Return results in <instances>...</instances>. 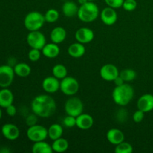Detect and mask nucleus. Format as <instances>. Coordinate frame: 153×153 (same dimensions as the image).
<instances>
[{"label": "nucleus", "instance_id": "obj_1", "mask_svg": "<svg viewBox=\"0 0 153 153\" xmlns=\"http://www.w3.org/2000/svg\"><path fill=\"white\" fill-rule=\"evenodd\" d=\"M32 113L38 117L49 118L56 111L57 105L55 100L47 94H41L34 97L31 103Z\"/></svg>", "mask_w": 153, "mask_h": 153}, {"label": "nucleus", "instance_id": "obj_2", "mask_svg": "<svg viewBox=\"0 0 153 153\" xmlns=\"http://www.w3.org/2000/svg\"><path fill=\"white\" fill-rule=\"evenodd\" d=\"M134 96V90L128 84L125 83L120 86H116L112 91V99L117 105L124 107L129 104Z\"/></svg>", "mask_w": 153, "mask_h": 153}, {"label": "nucleus", "instance_id": "obj_3", "mask_svg": "<svg viewBox=\"0 0 153 153\" xmlns=\"http://www.w3.org/2000/svg\"><path fill=\"white\" fill-rule=\"evenodd\" d=\"M100 15V9L94 1H88L80 5L77 16L82 22H92L97 19Z\"/></svg>", "mask_w": 153, "mask_h": 153}, {"label": "nucleus", "instance_id": "obj_4", "mask_svg": "<svg viewBox=\"0 0 153 153\" xmlns=\"http://www.w3.org/2000/svg\"><path fill=\"white\" fill-rule=\"evenodd\" d=\"M46 22L44 15L38 11L29 12L24 18V26L28 31H39Z\"/></svg>", "mask_w": 153, "mask_h": 153}, {"label": "nucleus", "instance_id": "obj_5", "mask_svg": "<svg viewBox=\"0 0 153 153\" xmlns=\"http://www.w3.org/2000/svg\"><path fill=\"white\" fill-rule=\"evenodd\" d=\"M79 90V83L77 79L72 76H67L60 82V91L66 96L73 97Z\"/></svg>", "mask_w": 153, "mask_h": 153}, {"label": "nucleus", "instance_id": "obj_6", "mask_svg": "<svg viewBox=\"0 0 153 153\" xmlns=\"http://www.w3.org/2000/svg\"><path fill=\"white\" fill-rule=\"evenodd\" d=\"M26 136L28 140L33 143L45 140L48 137V129L43 126L35 124L28 126L26 131Z\"/></svg>", "mask_w": 153, "mask_h": 153}, {"label": "nucleus", "instance_id": "obj_7", "mask_svg": "<svg viewBox=\"0 0 153 153\" xmlns=\"http://www.w3.org/2000/svg\"><path fill=\"white\" fill-rule=\"evenodd\" d=\"M83 102L78 97H70L64 104V111L67 115H71L76 117L83 113Z\"/></svg>", "mask_w": 153, "mask_h": 153}, {"label": "nucleus", "instance_id": "obj_8", "mask_svg": "<svg viewBox=\"0 0 153 153\" xmlns=\"http://www.w3.org/2000/svg\"><path fill=\"white\" fill-rule=\"evenodd\" d=\"M26 42L28 46L32 49L41 50L46 44V39L44 34L39 31H29L26 37Z\"/></svg>", "mask_w": 153, "mask_h": 153}, {"label": "nucleus", "instance_id": "obj_9", "mask_svg": "<svg viewBox=\"0 0 153 153\" xmlns=\"http://www.w3.org/2000/svg\"><path fill=\"white\" fill-rule=\"evenodd\" d=\"M14 70L9 65L0 66V87L8 88L14 79Z\"/></svg>", "mask_w": 153, "mask_h": 153}, {"label": "nucleus", "instance_id": "obj_10", "mask_svg": "<svg viewBox=\"0 0 153 153\" xmlns=\"http://www.w3.org/2000/svg\"><path fill=\"white\" fill-rule=\"evenodd\" d=\"M100 74L103 80L106 82H114V80L120 75V72L115 65L112 64H106L101 67Z\"/></svg>", "mask_w": 153, "mask_h": 153}, {"label": "nucleus", "instance_id": "obj_11", "mask_svg": "<svg viewBox=\"0 0 153 153\" xmlns=\"http://www.w3.org/2000/svg\"><path fill=\"white\" fill-rule=\"evenodd\" d=\"M94 32L91 28L82 27L79 28L75 33V38L76 41L83 44L89 43L94 39Z\"/></svg>", "mask_w": 153, "mask_h": 153}, {"label": "nucleus", "instance_id": "obj_12", "mask_svg": "<svg viewBox=\"0 0 153 153\" xmlns=\"http://www.w3.org/2000/svg\"><path fill=\"white\" fill-rule=\"evenodd\" d=\"M100 16H101V20L102 21L103 23L108 26L113 25L114 24L116 23L118 19V15L116 10L108 6L102 9Z\"/></svg>", "mask_w": 153, "mask_h": 153}, {"label": "nucleus", "instance_id": "obj_13", "mask_svg": "<svg viewBox=\"0 0 153 153\" xmlns=\"http://www.w3.org/2000/svg\"><path fill=\"white\" fill-rule=\"evenodd\" d=\"M42 88L47 94H54L60 90L59 79L55 76H48L42 82Z\"/></svg>", "mask_w": 153, "mask_h": 153}, {"label": "nucleus", "instance_id": "obj_14", "mask_svg": "<svg viewBox=\"0 0 153 153\" xmlns=\"http://www.w3.org/2000/svg\"><path fill=\"white\" fill-rule=\"evenodd\" d=\"M137 109L144 113L152 111L153 110V95L150 94H145L137 100Z\"/></svg>", "mask_w": 153, "mask_h": 153}, {"label": "nucleus", "instance_id": "obj_15", "mask_svg": "<svg viewBox=\"0 0 153 153\" xmlns=\"http://www.w3.org/2000/svg\"><path fill=\"white\" fill-rule=\"evenodd\" d=\"M2 135L9 140H15L19 137L20 131L16 125L12 123H5L1 127Z\"/></svg>", "mask_w": 153, "mask_h": 153}, {"label": "nucleus", "instance_id": "obj_16", "mask_svg": "<svg viewBox=\"0 0 153 153\" xmlns=\"http://www.w3.org/2000/svg\"><path fill=\"white\" fill-rule=\"evenodd\" d=\"M94 120L91 115L88 114H81L76 117V126L82 130H88L94 126Z\"/></svg>", "mask_w": 153, "mask_h": 153}, {"label": "nucleus", "instance_id": "obj_17", "mask_svg": "<svg viewBox=\"0 0 153 153\" xmlns=\"http://www.w3.org/2000/svg\"><path fill=\"white\" fill-rule=\"evenodd\" d=\"M106 138L109 143L116 146L125 140V135L121 130L114 128L107 131Z\"/></svg>", "mask_w": 153, "mask_h": 153}, {"label": "nucleus", "instance_id": "obj_18", "mask_svg": "<svg viewBox=\"0 0 153 153\" xmlns=\"http://www.w3.org/2000/svg\"><path fill=\"white\" fill-rule=\"evenodd\" d=\"M42 54L43 56L47 58H55L59 55L60 54V47L58 44L55 43H46L43 49H41Z\"/></svg>", "mask_w": 153, "mask_h": 153}, {"label": "nucleus", "instance_id": "obj_19", "mask_svg": "<svg viewBox=\"0 0 153 153\" xmlns=\"http://www.w3.org/2000/svg\"><path fill=\"white\" fill-rule=\"evenodd\" d=\"M14 97L10 90L7 88L0 90V107L6 108L7 106L13 104Z\"/></svg>", "mask_w": 153, "mask_h": 153}, {"label": "nucleus", "instance_id": "obj_20", "mask_svg": "<svg viewBox=\"0 0 153 153\" xmlns=\"http://www.w3.org/2000/svg\"><path fill=\"white\" fill-rule=\"evenodd\" d=\"M67 31L61 26L54 28L50 33V40L52 43L60 44L66 40Z\"/></svg>", "mask_w": 153, "mask_h": 153}, {"label": "nucleus", "instance_id": "obj_21", "mask_svg": "<svg viewBox=\"0 0 153 153\" xmlns=\"http://www.w3.org/2000/svg\"><path fill=\"white\" fill-rule=\"evenodd\" d=\"M86 52L85 46L83 43H81L79 42L72 43L67 49V52L69 55L73 58H79L84 56Z\"/></svg>", "mask_w": 153, "mask_h": 153}, {"label": "nucleus", "instance_id": "obj_22", "mask_svg": "<svg viewBox=\"0 0 153 153\" xmlns=\"http://www.w3.org/2000/svg\"><path fill=\"white\" fill-rule=\"evenodd\" d=\"M79 7L75 1H67L63 4L62 12L65 16L68 18L77 16Z\"/></svg>", "mask_w": 153, "mask_h": 153}, {"label": "nucleus", "instance_id": "obj_23", "mask_svg": "<svg viewBox=\"0 0 153 153\" xmlns=\"http://www.w3.org/2000/svg\"><path fill=\"white\" fill-rule=\"evenodd\" d=\"M33 153H52L53 152L52 145L48 143L45 140L34 142L31 147Z\"/></svg>", "mask_w": 153, "mask_h": 153}, {"label": "nucleus", "instance_id": "obj_24", "mask_svg": "<svg viewBox=\"0 0 153 153\" xmlns=\"http://www.w3.org/2000/svg\"><path fill=\"white\" fill-rule=\"evenodd\" d=\"M15 75L21 78L28 77L31 73V68L26 63H18L13 67Z\"/></svg>", "mask_w": 153, "mask_h": 153}, {"label": "nucleus", "instance_id": "obj_25", "mask_svg": "<svg viewBox=\"0 0 153 153\" xmlns=\"http://www.w3.org/2000/svg\"><path fill=\"white\" fill-rule=\"evenodd\" d=\"M63 133L64 128L62 126L58 123L52 124L48 128V137L52 140H55L62 137Z\"/></svg>", "mask_w": 153, "mask_h": 153}, {"label": "nucleus", "instance_id": "obj_26", "mask_svg": "<svg viewBox=\"0 0 153 153\" xmlns=\"http://www.w3.org/2000/svg\"><path fill=\"white\" fill-rule=\"evenodd\" d=\"M52 148L53 152H55L62 153L66 152L69 148L68 140L65 138H63L62 137L56 139L52 142Z\"/></svg>", "mask_w": 153, "mask_h": 153}, {"label": "nucleus", "instance_id": "obj_27", "mask_svg": "<svg viewBox=\"0 0 153 153\" xmlns=\"http://www.w3.org/2000/svg\"><path fill=\"white\" fill-rule=\"evenodd\" d=\"M52 76L58 79L59 80L64 79L67 76V69L64 64H58L52 67Z\"/></svg>", "mask_w": 153, "mask_h": 153}, {"label": "nucleus", "instance_id": "obj_28", "mask_svg": "<svg viewBox=\"0 0 153 153\" xmlns=\"http://www.w3.org/2000/svg\"><path fill=\"white\" fill-rule=\"evenodd\" d=\"M120 76L122 77L125 82H132L133 80L136 79L137 77V73L134 70L131 68L124 69L122 71L120 72Z\"/></svg>", "mask_w": 153, "mask_h": 153}, {"label": "nucleus", "instance_id": "obj_29", "mask_svg": "<svg viewBox=\"0 0 153 153\" xmlns=\"http://www.w3.org/2000/svg\"><path fill=\"white\" fill-rule=\"evenodd\" d=\"M59 12L58 10L55 8H50L45 13L44 18L46 22L49 23H53L58 21L59 19Z\"/></svg>", "mask_w": 153, "mask_h": 153}, {"label": "nucleus", "instance_id": "obj_30", "mask_svg": "<svg viewBox=\"0 0 153 153\" xmlns=\"http://www.w3.org/2000/svg\"><path fill=\"white\" fill-rule=\"evenodd\" d=\"M114 152L116 153H132L133 146L131 143L124 140L119 144L116 145Z\"/></svg>", "mask_w": 153, "mask_h": 153}, {"label": "nucleus", "instance_id": "obj_31", "mask_svg": "<svg viewBox=\"0 0 153 153\" xmlns=\"http://www.w3.org/2000/svg\"><path fill=\"white\" fill-rule=\"evenodd\" d=\"M41 50L37 49H32L31 48V50L28 52V59L32 62H36V61H39L40 58H41Z\"/></svg>", "mask_w": 153, "mask_h": 153}, {"label": "nucleus", "instance_id": "obj_32", "mask_svg": "<svg viewBox=\"0 0 153 153\" xmlns=\"http://www.w3.org/2000/svg\"><path fill=\"white\" fill-rule=\"evenodd\" d=\"M137 7V2L136 0H124L123 7L125 10L128 12L134 11Z\"/></svg>", "mask_w": 153, "mask_h": 153}, {"label": "nucleus", "instance_id": "obj_33", "mask_svg": "<svg viewBox=\"0 0 153 153\" xmlns=\"http://www.w3.org/2000/svg\"><path fill=\"white\" fill-rule=\"evenodd\" d=\"M63 123L67 128H73L76 126V117L67 114V116L63 120Z\"/></svg>", "mask_w": 153, "mask_h": 153}, {"label": "nucleus", "instance_id": "obj_34", "mask_svg": "<svg viewBox=\"0 0 153 153\" xmlns=\"http://www.w3.org/2000/svg\"><path fill=\"white\" fill-rule=\"evenodd\" d=\"M104 1L108 7H113L114 9L123 7V4L124 2V0H104Z\"/></svg>", "mask_w": 153, "mask_h": 153}, {"label": "nucleus", "instance_id": "obj_35", "mask_svg": "<svg viewBox=\"0 0 153 153\" xmlns=\"http://www.w3.org/2000/svg\"><path fill=\"white\" fill-rule=\"evenodd\" d=\"M144 114H145L144 112L139 110V109H137V110L133 114V116H132L133 121H134V123H139L142 122L143 118H144Z\"/></svg>", "mask_w": 153, "mask_h": 153}, {"label": "nucleus", "instance_id": "obj_36", "mask_svg": "<svg viewBox=\"0 0 153 153\" xmlns=\"http://www.w3.org/2000/svg\"><path fill=\"white\" fill-rule=\"evenodd\" d=\"M37 117H38L34 113L28 115V116L26 117V119H25L26 124L28 126H31L35 125V124H37Z\"/></svg>", "mask_w": 153, "mask_h": 153}, {"label": "nucleus", "instance_id": "obj_37", "mask_svg": "<svg viewBox=\"0 0 153 153\" xmlns=\"http://www.w3.org/2000/svg\"><path fill=\"white\" fill-rule=\"evenodd\" d=\"M128 117V114H127L126 111L123 110V109H121V110L118 111L117 114V117L118 120L123 122V121L126 120V119Z\"/></svg>", "mask_w": 153, "mask_h": 153}, {"label": "nucleus", "instance_id": "obj_38", "mask_svg": "<svg viewBox=\"0 0 153 153\" xmlns=\"http://www.w3.org/2000/svg\"><path fill=\"white\" fill-rule=\"evenodd\" d=\"M5 109H6V113H7V114L8 115V116L13 117L16 115V108L15 107L13 104L10 105H9V106H7Z\"/></svg>", "mask_w": 153, "mask_h": 153}, {"label": "nucleus", "instance_id": "obj_39", "mask_svg": "<svg viewBox=\"0 0 153 153\" xmlns=\"http://www.w3.org/2000/svg\"><path fill=\"white\" fill-rule=\"evenodd\" d=\"M114 84L116 86H120V85H123V84L126 83V82H124L123 79H122V77H121L120 75L116 78V79H114Z\"/></svg>", "mask_w": 153, "mask_h": 153}, {"label": "nucleus", "instance_id": "obj_40", "mask_svg": "<svg viewBox=\"0 0 153 153\" xmlns=\"http://www.w3.org/2000/svg\"><path fill=\"white\" fill-rule=\"evenodd\" d=\"M78 1V3H79L80 5H82V4H85L86 2H88V1H89L88 0H77Z\"/></svg>", "mask_w": 153, "mask_h": 153}, {"label": "nucleus", "instance_id": "obj_41", "mask_svg": "<svg viewBox=\"0 0 153 153\" xmlns=\"http://www.w3.org/2000/svg\"><path fill=\"white\" fill-rule=\"evenodd\" d=\"M1 117H2V111L1 110V107H0V120H1Z\"/></svg>", "mask_w": 153, "mask_h": 153}, {"label": "nucleus", "instance_id": "obj_42", "mask_svg": "<svg viewBox=\"0 0 153 153\" xmlns=\"http://www.w3.org/2000/svg\"><path fill=\"white\" fill-rule=\"evenodd\" d=\"M88 1H94L95 0H88Z\"/></svg>", "mask_w": 153, "mask_h": 153}]
</instances>
